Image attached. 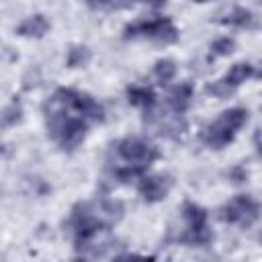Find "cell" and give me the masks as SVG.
Masks as SVG:
<instances>
[{
  "instance_id": "obj_1",
  "label": "cell",
  "mask_w": 262,
  "mask_h": 262,
  "mask_svg": "<svg viewBox=\"0 0 262 262\" xmlns=\"http://www.w3.org/2000/svg\"><path fill=\"white\" fill-rule=\"evenodd\" d=\"M47 131L61 145V149L72 151L84 141L88 125L82 117L66 115L63 108H49L47 111Z\"/></svg>"
},
{
  "instance_id": "obj_2",
  "label": "cell",
  "mask_w": 262,
  "mask_h": 262,
  "mask_svg": "<svg viewBox=\"0 0 262 262\" xmlns=\"http://www.w3.org/2000/svg\"><path fill=\"white\" fill-rule=\"evenodd\" d=\"M123 35L127 39L129 37H147V39H154L156 43L168 45L178 39V29L172 25L170 18L156 16V18H139V20L129 23L123 29Z\"/></svg>"
},
{
  "instance_id": "obj_3",
  "label": "cell",
  "mask_w": 262,
  "mask_h": 262,
  "mask_svg": "<svg viewBox=\"0 0 262 262\" xmlns=\"http://www.w3.org/2000/svg\"><path fill=\"white\" fill-rule=\"evenodd\" d=\"M262 213V205L256 203L248 194H235L229 203H225L219 211V217L225 223H239V225H252Z\"/></svg>"
},
{
  "instance_id": "obj_4",
  "label": "cell",
  "mask_w": 262,
  "mask_h": 262,
  "mask_svg": "<svg viewBox=\"0 0 262 262\" xmlns=\"http://www.w3.org/2000/svg\"><path fill=\"white\" fill-rule=\"evenodd\" d=\"M117 154L127 162V166H137L147 172L151 162L158 158V149L141 137H125L117 143Z\"/></svg>"
},
{
  "instance_id": "obj_5",
  "label": "cell",
  "mask_w": 262,
  "mask_h": 262,
  "mask_svg": "<svg viewBox=\"0 0 262 262\" xmlns=\"http://www.w3.org/2000/svg\"><path fill=\"white\" fill-rule=\"evenodd\" d=\"M170 186H172L170 176H164V174L145 176V178H141V182H139V194H141L147 203H158V201L166 199Z\"/></svg>"
},
{
  "instance_id": "obj_6",
  "label": "cell",
  "mask_w": 262,
  "mask_h": 262,
  "mask_svg": "<svg viewBox=\"0 0 262 262\" xmlns=\"http://www.w3.org/2000/svg\"><path fill=\"white\" fill-rule=\"evenodd\" d=\"M190 98H192V84L182 82V84H178V86H174L170 90V94H168V106L176 115H182L188 108Z\"/></svg>"
},
{
  "instance_id": "obj_7",
  "label": "cell",
  "mask_w": 262,
  "mask_h": 262,
  "mask_svg": "<svg viewBox=\"0 0 262 262\" xmlns=\"http://www.w3.org/2000/svg\"><path fill=\"white\" fill-rule=\"evenodd\" d=\"M47 29H49V20L43 14H33L16 27V33L20 37H43Z\"/></svg>"
},
{
  "instance_id": "obj_8",
  "label": "cell",
  "mask_w": 262,
  "mask_h": 262,
  "mask_svg": "<svg viewBox=\"0 0 262 262\" xmlns=\"http://www.w3.org/2000/svg\"><path fill=\"white\" fill-rule=\"evenodd\" d=\"M248 121V111L242 108V106H235V108H229L225 113H221V117L215 121L217 125H221L225 131L229 133H235L237 129H242Z\"/></svg>"
},
{
  "instance_id": "obj_9",
  "label": "cell",
  "mask_w": 262,
  "mask_h": 262,
  "mask_svg": "<svg viewBox=\"0 0 262 262\" xmlns=\"http://www.w3.org/2000/svg\"><path fill=\"white\" fill-rule=\"evenodd\" d=\"M127 100L133 106H141L145 111H151L156 104V94L147 86H129L127 88Z\"/></svg>"
},
{
  "instance_id": "obj_10",
  "label": "cell",
  "mask_w": 262,
  "mask_h": 262,
  "mask_svg": "<svg viewBox=\"0 0 262 262\" xmlns=\"http://www.w3.org/2000/svg\"><path fill=\"white\" fill-rule=\"evenodd\" d=\"M233 135L235 133H229V131H225L221 125H217V123H211L209 127H205V133H203V141L207 143V145H211V147H215V149H221V147H225L231 139H233Z\"/></svg>"
},
{
  "instance_id": "obj_11",
  "label": "cell",
  "mask_w": 262,
  "mask_h": 262,
  "mask_svg": "<svg viewBox=\"0 0 262 262\" xmlns=\"http://www.w3.org/2000/svg\"><path fill=\"white\" fill-rule=\"evenodd\" d=\"M223 25H233V27H254L256 16L250 8L246 6H233L223 18H219Z\"/></svg>"
},
{
  "instance_id": "obj_12",
  "label": "cell",
  "mask_w": 262,
  "mask_h": 262,
  "mask_svg": "<svg viewBox=\"0 0 262 262\" xmlns=\"http://www.w3.org/2000/svg\"><path fill=\"white\" fill-rule=\"evenodd\" d=\"M182 217L186 221V229H201L207 227V211L194 203H184L182 207Z\"/></svg>"
},
{
  "instance_id": "obj_13",
  "label": "cell",
  "mask_w": 262,
  "mask_h": 262,
  "mask_svg": "<svg viewBox=\"0 0 262 262\" xmlns=\"http://www.w3.org/2000/svg\"><path fill=\"white\" fill-rule=\"evenodd\" d=\"M254 68H252V63H248V61H237V63H233L231 68H229V72L225 74V82L231 86V88H235V86H239L242 82H246L248 78H252L254 76Z\"/></svg>"
},
{
  "instance_id": "obj_14",
  "label": "cell",
  "mask_w": 262,
  "mask_h": 262,
  "mask_svg": "<svg viewBox=\"0 0 262 262\" xmlns=\"http://www.w3.org/2000/svg\"><path fill=\"white\" fill-rule=\"evenodd\" d=\"M90 57H92V53L86 45H72L68 51L66 63H68V68H84V66H88Z\"/></svg>"
},
{
  "instance_id": "obj_15",
  "label": "cell",
  "mask_w": 262,
  "mask_h": 262,
  "mask_svg": "<svg viewBox=\"0 0 262 262\" xmlns=\"http://www.w3.org/2000/svg\"><path fill=\"white\" fill-rule=\"evenodd\" d=\"M211 237H213L211 229L209 227H201V229H186L180 235V242L188 244V246H205V244L211 242Z\"/></svg>"
},
{
  "instance_id": "obj_16",
  "label": "cell",
  "mask_w": 262,
  "mask_h": 262,
  "mask_svg": "<svg viewBox=\"0 0 262 262\" xmlns=\"http://www.w3.org/2000/svg\"><path fill=\"white\" fill-rule=\"evenodd\" d=\"M20 119H23V104L18 98H12L2 111V127H12L20 123Z\"/></svg>"
},
{
  "instance_id": "obj_17",
  "label": "cell",
  "mask_w": 262,
  "mask_h": 262,
  "mask_svg": "<svg viewBox=\"0 0 262 262\" xmlns=\"http://www.w3.org/2000/svg\"><path fill=\"white\" fill-rule=\"evenodd\" d=\"M174 76H176V61H172V59H160V61H156V66H154V78L160 84H168Z\"/></svg>"
},
{
  "instance_id": "obj_18",
  "label": "cell",
  "mask_w": 262,
  "mask_h": 262,
  "mask_svg": "<svg viewBox=\"0 0 262 262\" xmlns=\"http://www.w3.org/2000/svg\"><path fill=\"white\" fill-rule=\"evenodd\" d=\"M233 49H235V39L233 37H219L211 43V53L217 55V57L229 55V53H233Z\"/></svg>"
},
{
  "instance_id": "obj_19",
  "label": "cell",
  "mask_w": 262,
  "mask_h": 262,
  "mask_svg": "<svg viewBox=\"0 0 262 262\" xmlns=\"http://www.w3.org/2000/svg\"><path fill=\"white\" fill-rule=\"evenodd\" d=\"M231 90H233V88H231L225 80H217V82H213V84L207 86V92L213 94V96H217V98H227V96L231 94Z\"/></svg>"
},
{
  "instance_id": "obj_20",
  "label": "cell",
  "mask_w": 262,
  "mask_h": 262,
  "mask_svg": "<svg viewBox=\"0 0 262 262\" xmlns=\"http://www.w3.org/2000/svg\"><path fill=\"white\" fill-rule=\"evenodd\" d=\"M39 80H41V72L35 68V70H29L23 78V90H33L35 86H39Z\"/></svg>"
},
{
  "instance_id": "obj_21",
  "label": "cell",
  "mask_w": 262,
  "mask_h": 262,
  "mask_svg": "<svg viewBox=\"0 0 262 262\" xmlns=\"http://www.w3.org/2000/svg\"><path fill=\"white\" fill-rule=\"evenodd\" d=\"M227 176H229V180L235 182V184H244V182L248 180V172H246L244 166H233V168L227 172Z\"/></svg>"
},
{
  "instance_id": "obj_22",
  "label": "cell",
  "mask_w": 262,
  "mask_h": 262,
  "mask_svg": "<svg viewBox=\"0 0 262 262\" xmlns=\"http://www.w3.org/2000/svg\"><path fill=\"white\" fill-rule=\"evenodd\" d=\"M113 262H158L154 256H137V254H123Z\"/></svg>"
},
{
  "instance_id": "obj_23",
  "label": "cell",
  "mask_w": 262,
  "mask_h": 262,
  "mask_svg": "<svg viewBox=\"0 0 262 262\" xmlns=\"http://www.w3.org/2000/svg\"><path fill=\"white\" fill-rule=\"evenodd\" d=\"M254 143H256V147H258V154L262 156V129L256 131V135H254Z\"/></svg>"
},
{
  "instance_id": "obj_24",
  "label": "cell",
  "mask_w": 262,
  "mask_h": 262,
  "mask_svg": "<svg viewBox=\"0 0 262 262\" xmlns=\"http://www.w3.org/2000/svg\"><path fill=\"white\" fill-rule=\"evenodd\" d=\"M254 76H256V78H260V80H262V63H260V68H258V72H254Z\"/></svg>"
},
{
  "instance_id": "obj_25",
  "label": "cell",
  "mask_w": 262,
  "mask_h": 262,
  "mask_svg": "<svg viewBox=\"0 0 262 262\" xmlns=\"http://www.w3.org/2000/svg\"><path fill=\"white\" fill-rule=\"evenodd\" d=\"M74 262H86V260H84V258H76Z\"/></svg>"
},
{
  "instance_id": "obj_26",
  "label": "cell",
  "mask_w": 262,
  "mask_h": 262,
  "mask_svg": "<svg viewBox=\"0 0 262 262\" xmlns=\"http://www.w3.org/2000/svg\"><path fill=\"white\" fill-rule=\"evenodd\" d=\"M260 242H262V235H260Z\"/></svg>"
}]
</instances>
